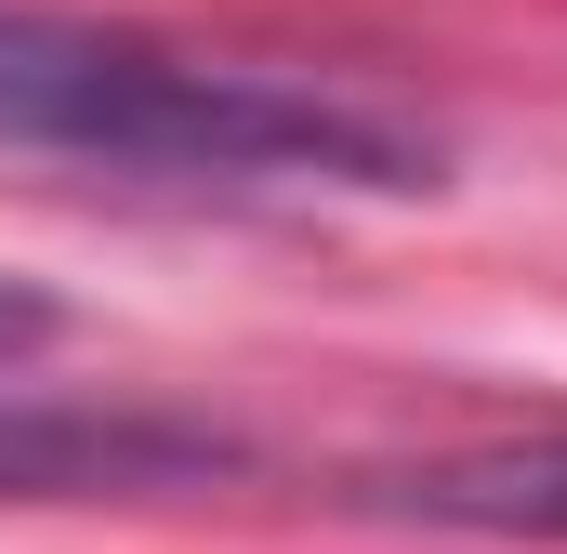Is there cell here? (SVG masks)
<instances>
[{"instance_id":"obj_1","label":"cell","mask_w":567,"mask_h":554,"mask_svg":"<svg viewBox=\"0 0 567 554\" xmlns=\"http://www.w3.org/2000/svg\"><path fill=\"white\" fill-rule=\"evenodd\" d=\"M0 145L120 172V185H212V198H435L449 133L370 80H303L251 53H185L158 27L0 0Z\"/></svg>"},{"instance_id":"obj_2","label":"cell","mask_w":567,"mask_h":554,"mask_svg":"<svg viewBox=\"0 0 567 554\" xmlns=\"http://www.w3.org/2000/svg\"><path fill=\"white\" fill-rule=\"evenodd\" d=\"M212 475H251V435L145 410V397L0 383V502H172V489H212Z\"/></svg>"},{"instance_id":"obj_3","label":"cell","mask_w":567,"mask_h":554,"mask_svg":"<svg viewBox=\"0 0 567 554\" xmlns=\"http://www.w3.org/2000/svg\"><path fill=\"white\" fill-rule=\"evenodd\" d=\"M396 515L475 529V542H567V422L555 435H488V449H435L410 475H383Z\"/></svg>"},{"instance_id":"obj_4","label":"cell","mask_w":567,"mask_h":554,"mask_svg":"<svg viewBox=\"0 0 567 554\" xmlns=\"http://www.w3.org/2000/svg\"><path fill=\"white\" fill-rule=\"evenodd\" d=\"M53 330H66V304H53V290H27V277H0V370H13V357H40Z\"/></svg>"}]
</instances>
